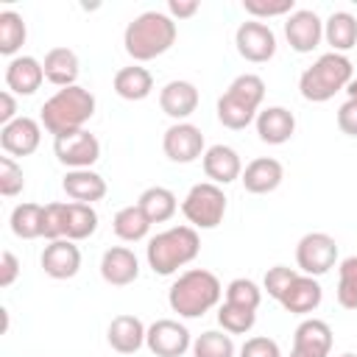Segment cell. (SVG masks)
Returning a JSON list of instances; mask_svg holds the SVG:
<instances>
[{"label":"cell","instance_id":"obj_1","mask_svg":"<svg viewBox=\"0 0 357 357\" xmlns=\"http://www.w3.org/2000/svg\"><path fill=\"white\" fill-rule=\"evenodd\" d=\"M95 114V95L84 86H64L56 95H50L39 109V123L47 134L64 137L73 131H81Z\"/></svg>","mask_w":357,"mask_h":357},{"label":"cell","instance_id":"obj_2","mask_svg":"<svg viewBox=\"0 0 357 357\" xmlns=\"http://www.w3.org/2000/svg\"><path fill=\"white\" fill-rule=\"evenodd\" d=\"M176 33H178V28H176V20L170 14L145 11L126 25L123 45L134 61H151V59H156L173 47Z\"/></svg>","mask_w":357,"mask_h":357},{"label":"cell","instance_id":"obj_3","mask_svg":"<svg viewBox=\"0 0 357 357\" xmlns=\"http://www.w3.org/2000/svg\"><path fill=\"white\" fill-rule=\"evenodd\" d=\"M223 296L220 279L206 268H190L184 271L167 290V304L181 318H201L209 312Z\"/></svg>","mask_w":357,"mask_h":357},{"label":"cell","instance_id":"obj_4","mask_svg":"<svg viewBox=\"0 0 357 357\" xmlns=\"http://www.w3.org/2000/svg\"><path fill=\"white\" fill-rule=\"evenodd\" d=\"M201 251V237L192 226H173L159 231L156 237L148 240V265L159 276H170L178 268L190 265Z\"/></svg>","mask_w":357,"mask_h":357},{"label":"cell","instance_id":"obj_5","mask_svg":"<svg viewBox=\"0 0 357 357\" xmlns=\"http://www.w3.org/2000/svg\"><path fill=\"white\" fill-rule=\"evenodd\" d=\"M354 67L349 61L346 53H324L318 56V61L312 67H307L298 78V89H301V98L304 100H312V103H324L329 98H335L337 92H346L349 81L354 78L351 75Z\"/></svg>","mask_w":357,"mask_h":357},{"label":"cell","instance_id":"obj_6","mask_svg":"<svg viewBox=\"0 0 357 357\" xmlns=\"http://www.w3.org/2000/svg\"><path fill=\"white\" fill-rule=\"evenodd\" d=\"M181 212L187 218V223L192 229H215L223 223L226 215V195L218 184L212 181H201L192 184L190 192L181 201Z\"/></svg>","mask_w":357,"mask_h":357},{"label":"cell","instance_id":"obj_7","mask_svg":"<svg viewBox=\"0 0 357 357\" xmlns=\"http://www.w3.org/2000/svg\"><path fill=\"white\" fill-rule=\"evenodd\" d=\"M337 262V243L326 231H310L296 245V265L307 276H324Z\"/></svg>","mask_w":357,"mask_h":357},{"label":"cell","instance_id":"obj_8","mask_svg":"<svg viewBox=\"0 0 357 357\" xmlns=\"http://www.w3.org/2000/svg\"><path fill=\"white\" fill-rule=\"evenodd\" d=\"M53 153L70 170H89L100 159V142H98L95 134H89L86 128H81V131L56 137L53 139Z\"/></svg>","mask_w":357,"mask_h":357},{"label":"cell","instance_id":"obj_9","mask_svg":"<svg viewBox=\"0 0 357 357\" xmlns=\"http://www.w3.org/2000/svg\"><path fill=\"white\" fill-rule=\"evenodd\" d=\"M145 346L156 357H181L184 351L192 349V335L184 324H178L173 318H159L148 326Z\"/></svg>","mask_w":357,"mask_h":357},{"label":"cell","instance_id":"obj_10","mask_svg":"<svg viewBox=\"0 0 357 357\" xmlns=\"http://www.w3.org/2000/svg\"><path fill=\"white\" fill-rule=\"evenodd\" d=\"M162 151L170 162H178V165H190L195 162L198 156L206 153V145H204V134L198 126L192 123H173L165 137H162Z\"/></svg>","mask_w":357,"mask_h":357},{"label":"cell","instance_id":"obj_11","mask_svg":"<svg viewBox=\"0 0 357 357\" xmlns=\"http://www.w3.org/2000/svg\"><path fill=\"white\" fill-rule=\"evenodd\" d=\"M234 45L245 61L262 64V61L273 59V53H276V33L271 31V25H265L259 20H245L234 33Z\"/></svg>","mask_w":357,"mask_h":357},{"label":"cell","instance_id":"obj_12","mask_svg":"<svg viewBox=\"0 0 357 357\" xmlns=\"http://www.w3.org/2000/svg\"><path fill=\"white\" fill-rule=\"evenodd\" d=\"M284 36L296 53H312L324 39V22L315 11L298 8L284 20Z\"/></svg>","mask_w":357,"mask_h":357},{"label":"cell","instance_id":"obj_13","mask_svg":"<svg viewBox=\"0 0 357 357\" xmlns=\"http://www.w3.org/2000/svg\"><path fill=\"white\" fill-rule=\"evenodd\" d=\"M332 351V329L321 318H304L296 326L290 357H329Z\"/></svg>","mask_w":357,"mask_h":357},{"label":"cell","instance_id":"obj_14","mask_svg":"<svg viewBox=\"0 0 357 357\" xmlns=\"http://www.w3.org/2000/svg\"><path fill=\"white\" fill-rule=\"evenodd\" d=\"M42 142V123L33 117H17L0 126V145L8 156H31Z\"/></svg>","mask_w":357,"mask_h":357},{"label":"cell","instance_id":"obj_15","mask_svg":"<svg viewBox=\"0 0 357 357\" xmlns=\"http://www.w3.org/2000/svg\"><path fill=\"white\" fill-rule=\"evenodd\" d=\"M39 262H42V271L50 279H73L81 268V251L73 240L61 237V240H53V243L45 245Z\"/></svg>","mask_w":357,"mask_h":357},{"label":"cell","instance_id":"obj_16","mask_svg":"<svg viewBox=\"0 0 357 357\" xmlns=\"http://www.w3.org/2000/svg\"><path fill=\"white\" fill-rule=\"evenodd\" d=\"M204 162V173L212 184H231L243 176V162H240V153L229 145H212L206 148V153L201 156Z\"/></svg>","mask_w":357,"mask_h":357},{"label":"cell","instance_id":"obj_17","mask_svg":"<svg viewBox=\"0 0 357 357\" xmlns=\"http://www.w3.org/2000/svg\"><path fill=\"white\" fill-rule=\"evenodd\" d=\"M198 89L190 81H170L162 86L159 92V106L167 117H173L176 123H187V117L198 109Z\"/></svg>","mask_w":357,"mask_h":357},{"label":"cell","instance_id":"obj_18","mask_svg":"<svg viewBox=\"0 0 357 357\" xmlns=\"http://www.w3.org/2000/svg\"><path fill=\"white\" fill-rule=\"evenodd\" d=\"M45 81V67L33 56H14L6 67V86L14 95H33Z\"/></svg>","mask_w":357,"mask_h":357},{"label":"cell","instance_id":"obj_19","mask_svg":"<svg viewBox=\"0 0 357 357\" xmlns=\"http://www.w3.org/2000/svg\"><path fill=\"white\" fill-rule=\"evenodd\" d=\"M284 178V167L279 159H271V156H259V159H251L240 176L243 187L254 195H265V192H273Z\"/></svg>","mask_w":357,"mask_h":357},{"label":"cell","instance_id":"obj_20","mask_svg":"<svg viewBox=\"0 0 357 357\" xmlns=\"http://www.w3.org/2000/svg\"><path fill=\"white\" fill-rule=\"evenodd\" d=\"M100 276H103V282H109L114 287H126L139 276V259L134 257L131 248L114 245L100 259Z\"/></svg>","mask_w":357,"mask_h":357},{"label":"cell","instance_id":"obj_21","mask_svg":"<svg viewBox=\"0 0 357 357\" xmlns=\"http://www.w3.org/2000/svg\"><path fill=\"white\" fill-rule=\"evenodd\" d=\"M145 335H148V326L137 318V315H117L112 318L109 329H106V340L114 351L120 354H134L145 346Z\"/></svg>","mask_w":357,"mask_h":357},{"label":"cell","instance_id":"obj_22","mask_svg":"<svg viewBox=\"0 0 357 357\" xmlns=\"http://www.w3.org/2000/svg\"><path fill=\"white\" fill-rule=\"evenodd\" d=\"M321 298H324V290H321L318 279L315 276H307V273H298L293 279V284L284 290V296H282L279 304L287 312H293V315H310L312 310H318Z\"/></svg>","mask_w":357,"mask_h":357},{"label":"cell","instance_id":"obj_23","mask_svg":"<svg viewBox=\"0 0 357 357\" xmlns=\"http://www.w3.org/2000/svg\"><path fill=\"white\" fill-rule=\"evenodd\" d=\"M254 123H257L259 139L268 142V145H282L296 131V117L284 106H268V109L257 112V120Z\"/></svg>","mask_w":357,"mask_h":357},{"label":"cell","instance_id":"obj_24","mask_svg":"<svg viewBox=\"0 0 357 357\" xmlns=\"http://www.w3.org/2000/svg\"><path fill=\"white\" fill-rule=\"evenodd\" d=\"M61 190L78 204H95L106 195V178L95 170H70L61 181Z\"/></svg>","mask_w":357,"mask_h":357},{"label":"cell","instance_id":"obj_25","mask_svg":"<svg viewBox=\"0 0 357 357\" xmlns=\"http://www.w3.org/2000/svg\"><path fill=\"white\" fill-rule=\"evenodd\" d=\"M42 67H45V78H47L50 84H56L59 89L75 86V78H78V73H81L78 56H75L70 47H53V50H47Z\"/></svg>","mask_w":357,"mask_h":357},{"label":"cell","instance_id":"obj_26","mask_svg":"<svg viewBox=\"0 0 357 357\" xmlns=\"http://www.w3.org/2000/svg\"><path fill=\"white\" fill-rule=\"evenodd\" d=\"M151 89H153V75L139 64L120 67L114 73V92L123 100H145L151 95Z\"/></svg>","mask_w":357,"mask_h":357},{"label":"cell","instance_id":"obj_27","mask_svg":"<svg viewBox=\"0 0 357 357\" xmlns=\"http://www.w3.org/2000/svg\"><path fill=\"white\" fill-rule=\"evenodd\" d=\"M324 39L332 45V53H346L357 45V20L349 11H332L324 22Z\"/></svg>","mask_w":357,"mask_h":357},{"label":"cell","instance_id":"obj_28","mask_svg":"<svg viewBox=\"0 0 357 357\" xmlns=\"http://www.w3.org/2000/svg\"><path fill=\"white\" fill-rule=\"evenodd\" d=\"M137 204L148 215L151 223H165L178 209V201H176L173 190H167V187H148V190H142V195L137 198Z\"/></svg>","mask_w":357,"mask_h":357},{"label":"cell","instance_id":"obj_29","mask_svg":"<svg viewBox=\"0 0 357 357\" xmlns=\"http://www.w3.org/2000/svg\"><path fill=\"white\" fill-rule=\"evenodd\" d=\"M98 229V212L92 204H78V201H70L67 204V220H64V237L78 243V240H86L92 237Z\"/></svg>","mask_w":357,"mask_h":357},{"label":"cell","instance_id":"obj_30","mask_svg":"<svg viewBox=\"0 0 357 357\" xmlns=\"http://www.w3.org/2000/svg\"><path fill=\"white\" fill-rule=\"evenodd\" d=\"M112 229L120 240L126 243H137L142 237H148V229H151V220L148 215L139 209V204H131V206H123L117 209L114 220H112Z\"/></svg>","mask_w":357,"mask_h":357},{"label":"cell","instance_id":"obj_31","mask_svg":"<svg viewBox=\"0 0 357 357\" xmlns=\"http://www.w3.org/2000/svg\"><path fill=\"white\" fill-rule=\"evenodd\" d=\"M42 212L45 206L42 204H17L14 212H11V231L20 237V240H33V237H42Z\"/></svg>","mask_w":357,"mask_h":357},{"label":"cell","instance_id":"obj_32","mask_svg":"<svg viewBox=\"0 0 357 357\" xmlns=\"http://www.w3.org/2000/svg\"><path fill=\"white\" fill-rule=\"evenodd\" d=\"M25 36H28L25 20L11 8L0 11V53L3 56H14L25 45Z\"/></svg>","mask_w":357,"mask_h":357},{"label":"cell","instance_id":"obj_33","mask_svg":"<svg viewBox=\"0 0 357 357\" xmlns=\"http://www.w3.org/2000/svg\"><path fill=\"white\" fill-rule=\"evenodd\" d=\"M192 357H234V340L229 332L206 329L192 340Z\"/></svg>","mask_w":357,"mask_h":357},{"label":"cell","instance_id":"obj_34","mask_svg":"<svg viewBox=\"0 0 357 357\" xmlns=\"http://www.w3.org/2000/svg\"><path fill=\"white\" fill-rule=\"evenodd\" d=\"M226 95H231L234 100H240V103H245L248 109L257 112L259 103H262V98H265V81L259 75H254V73H243V75H237L229 84Z\"/></svg>","mask_w":357,"mask_h":357},{"label":"cell","instance_id":"obj_35","mask_svg":"<svg viewBox=\"0 0 357 357\" xmlns=\"http://www.w3.org/2000/svg\"><path fill=\"white\" fill-rule=\"evenodd\" d=\"M218 120H220L226 128L240 131V128H245V126H251V123L257 120V112L223 92V95L218 98Z\"/></svg>","mask_w":357,"mask_h":357},{"label":"cell","instance_id":"obj_36","mask_svg":"<svg viewBox=\"0 0 357 357\" xmlns=\"http://www.w3.org/2000/svg\"><path fill=\"white\" fill-rule=\"evenodd\" d=\"M218 324H220L223 332H229V335H245V332L254 329V324H257V312L223 301L220 310H218Z\"/></svg>","mask_w":357,"mask_h":357},{"label":"cell","instance_id":"obj_37","mask_svg":"<svg viewBox=\"0 0 357 357\" xmlns=\"http://www.w3.org/2000/svg\"><path fill=\"white\" fill-rule=\"evenodd\" d=\"M337 304L357 310V257H346L337 268Z\"/></svg>","mask_w":357,"mask_h":357},{"label":"cell","instance_id":"obj_38","mask_svg":"<svg viewBox=\"0 0 357 357\" xmlns=\"http://www.w3.org/2000/svg\"><path fill=\"white\" fill-rule=\"evenodd\" d=\"M226 301L257 312V307H259V301H262V290H259L257 282H251V279H231V282L226 284Z\"/></svg>","mask_w":357,"mask_h":357},{"label":"cell","instance_id":"obj_39","mask_svg":"<svg viewBox=\"0 0 357 357\" xmlns=\"http://www.w3.org/2000/svg\"><path fill=\"white\" fill-rule=\"evenodd\" d=\"M64 220H67V204H61V201L47 204L42 212V237H47L50 243L61 240L64 237Z\"/></svg>","mask_w":357,"mask_h":357},{"label":"cell","instance_id":"obj_40","mask_svg":"<svg viewBox=\"0 0 357 357\" xmlns=\"http://www.w3.org/2000/svg\"><path fill=\"white\" fill-rule=\"evenodd\" d=\"M243 8L245 14L257 17L259 22L265 17H284V14H293L296 3L293 0H243Z\"/></svg>","mask_w":357,"mask_h":357},{"label":"cell","instance_id":"obj_41","mask_svg":"<svg viewBox=\"0 0 357 357\" xmlns=\"http://www.w3.org/2000/svg\"><path fill=\"white\" fill-rule=\"evenodd\" d=\"M22 187H25L22 167L11 156H0V195L11 198V195L22 192Z\"/></svg>","mask_w":357,"mask_h":357},{"label":"cell","instance_id":"obj_42","mask_svg":"<svg viewBox=\"0 0 357 357\" xmlns=\"http://www.w3.org/2000/svg\"><path fill=\"white\" fill-rule=\"evenodd\" d=\"M296 276H298V273H296L293 268H287V265H273V268H268V273H265V279H262V287L268 290L271 298L282 301L284 290L293 284Z\"/></svg>","mask_w":357,"mask_h":357},{"label":"cell","instance_id":"obj_43","mask_svg":"<svg viewBox=\"0 0 357 357\" xmlns=\"http://www.w3.org/2000/svg\"><path fill=\"white\" fill-rule=\"evenodd\" d=\"M240 357H282L279 351V343L265 337V335H257V337H248L240 349Z\"/></svg>","mask_w":357,"mask_h":357},{"label":"cell","instance_id":"obj_44","mask_svg":"<svg viewBox=\"0 0 357 357\" xmlns=\"http://www.w3.org/2000/svg\"><path fill=\"white\" fill-rule=\"evenodd\" d=\"M337 128L346 137H357V100H346L337 109Z\"/></svg>","mask_w":357,"mask_h":357},{"label":"cell","instance_id":"obj_45","mask_svg":"<svg viewBox=\"0 0 357 357\" xmlns=\"http://www.w3.org/2000/svg\"><path fill=\"white\" fill-rule=\"evenodd\" d=\"M20 276V259L11 251L0 254V287H11Z\"/></svg>","mask_w":357,"mask_h":357},{"label":"cell","instance_id":"obj_46","mask_svg":"<svg viewBox=\"0 0 357 357\" xmlns=\"http://www.w3.org/2000/svg\"><path fill=\"white\" fill-rule=\"evenodd\" d=\"M198 8H201L198 0H170V3H167V14H170L173 20H187V17H192Z\"/></svg>","mask_w":357,"mask_h":357},{"label":"cell","instance_id":"obj_47","mask_svg":"<svg viewBox=\"0 0 357 357\" xmlns=\"http://www.w3.org/2000/svg\"><path fill=\"white\" fill-rule=\"evenodd\" d=\"M17 100H14V92L3 89L0 92V126H8L11 120H17Z\"/></svg>","mask_w":357,"mask_h":357},{"label":"cell","instance_id":"obj_48","mask_svg":"<svg viewBox=\"0 0 357 357\" xmlns=\"http://www.w3.org/2000/svg\"><path fill=\"white\" fill-rule=\"evenodd\" d=\"M346 95H349V100H357V78H351V81H349Z\"/></svg>","mask_w":357,"mask_h":357},{"label":"cell","instance_id":"obj_49","mask_svg":"<svg viewBox=\"0 0 357 357\" xmlns=\"http://www.w3.org/2000/svg\"><path fill=\"white\" fill-rule=\"evenodd\" d=\"M340 357H357V354H349V351H346V354H340Z\"/></svg>","mask_w":357,"mask_h":357}]
</instances>
